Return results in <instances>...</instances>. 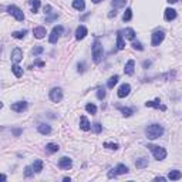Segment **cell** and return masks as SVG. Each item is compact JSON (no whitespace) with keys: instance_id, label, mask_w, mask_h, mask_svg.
<instances>
[{"instance_id":"15","label":"cell","mask_w":182,"mask_h":182,"mask_svg":"<svg viewBox=\"0 0 182 182\" xmlns=\"http://www.w3.org/2000/svg\"><path fill=\"white\" fill-rule=\"evenodd\" d=\"M181 178H182L181 171L174 169V171H169V174H168V179H171V181H178Z\"/></svg>"},{"instance_id":"11","label":"cell","mask_w":182,"mask_h":182,"mask_svg":"<svg viewBox=\"0 0 182 182\" xmlns=\"http://www.w3.org/2000/svg\"><path fill=\"white\" fill-rule=\"evenodd\" d=\"M71 165H73V162H71V159L67 157H63L59 161V168H61V169H70Z\"/></svg>"},{"instance_id":"43","label":"cell","mask_w":182,"mask_h":182,"mask_svg":"<svg viewBox=\"0 0 182 182\" xmlns=\"http://www.w3.org/2000/svg\"><path fill=\"white\" fill-rule=\"evenodd\" d=\"M115 16H117V12H111L108 14V17H115Z\"/></svg>"},{"instance_id":"38","label":"cell","mask_w":182,"mask_h":182,"mask_svg":"<svg viewBox=\"0 0 182 182\" xmlns=\"http://www.w3.org/2000/svg\"><path fill=\"white\" fill-rule=\"evenodd\" d=\"M97 97H98V100H102L105 97V90L104 88H100L98 91H97Z\"/></svg>"},{"instance_id":"10","label":"cell","mask_w":182,"mask_h":182,"mask_svg":"<svg viewBox=\"0 0 182 182\" xmlns=\"http://www.w3.org/2000/svg\"><path fill=\"white\" fill-rule=\"evenodd\" d=\"M130 91H131L130 84H122V86L120 87V90H118V97H120V98H124V97H127L130 94Z\"/></svg>"},{"instance_id":"29","label":"cell","mask_w":182,"mask_h":182,"mask_svg":"<svg viewBox=\"0 0 182 182\" xmlns=\"http://www.w3.org/2000/svg\"><path fill=\"white\" fill-rule=\"evenodd\" d=\"M131 19H133V10L127 9L125 13H124V16H122V20H124V22H130Z\"/></svg>"},{"instance_id":"22","label":"cell","mask_w":182,"mask_h":182,"mask_svg":"<svg viewBox=\"0 0 182 182\" xmlns=\"http://www.w3.org/2000/svg\"><path fill=\"white\" fill-rule=\"evenodd\" d=\"M39 133L47 135V134L51 133V128H50V125H47V124H40V125H39Z\"/></svg>"},{"instance_id":"24","label":"cell","mask_w":182,"mask_h":182,"mask_svg":"<svg viewBox=\"0 0 182 182\" xmlns=\"http://www.w3.org/2000/svg\"><path fill=\"white\" fill-rule=\"evenodd\" d=\"M124 36H125L127 40H134L135 39V31L133 29H125L124 30Z\"/></svg>"},{"instance_id":"16","label":"cell","mask_w":182,"mask_h":182,"mask_svg":"<svg viewBox=\"0 0 182 182\" xmlns=\"http://www.w3.org/2000/svg\"><path fill=\"white\" fill-rule=\"evenodd\" d=\"M145 105H147V107L161 108V110H162V111H165V110H167V107H165V105H161L159 100H157V101H147V102H145Z\"/></svg>"},{"instance_id":"40","label":"cell","mask_w":182,"mask_h":182,"mask_svg":"<svg viewBox=\"0 0 182 182\" xmlns=\"http://www.w3.org/2000/svg\"><path fill=\"white\" fill-rule=\"evenodd\" d=\"M133 47H134L135 50H139V51H142V50H144V47H142V46H141V43H138V41H137V43H134V44H133Z\"/></svg>"},{"instance_id":"6","label":"cell","mask_w":182,"mask_h":182,"mask_svg":"<svg viewBox=\"0 0 182 182\" xmlns=\"http://www.w3.org/2000/svg\"><path fill=\"white\" fill-rule=\"evenodd\" d=\"M64 31V29H63V26H56V27L53 29V31H51V34H50V37H49V41L51 44H56L57 43V40H59V37H60V34Z\"/></svg>"},{"instance_id":"34","label":"cell","mask_w":182,"mask_h":182,"mask_svg":"<svg viewBox=\"0 0 182 182\" xmlns=\"http://www.w3.org/2000/svg\"><path fill=\"white\" fill-rule=\"evenodd\" d=\"M12 36L14 39H23L26 36V30H23V31H14V33H12Z\"/></svg>"},{"instance_id":"9","label":"cell","mask_w":182,"mask_h":182,"mask_svg":"<svg viewBox=\"0 0 182 182\" xmlns=\"http://www.w3.org/2000/svg\"><path fill=\"white\" fill-rule=\"evenodd\" d=\"M27 108V102L26 101H17L14 104H12V110L16 112H23Z\"/></svg>"},{"instance_id":"45","label":"cell","mask_w":182,"mask_h":182,"mask_svg":"<svg viewBox=\"0 0 182 182\" xmlns=\"http://www.w3.org/2000/svg\"><path fill=\"white\" fill-rule=\"evenodd\" d=\"M178 0H168V3H176Z\"/></svg>"},{"instance_id":"42","label":"cell","mask_w":182,"mask_h":182,"mask_svg":"<svg viewBox=\"0 0 182 182\" xmlns=\"http://www.w3.org/2000/svg\"><path fill=\"white\" fill-rule=\"evenodd\" d=\"M155 181H161V182H164V181H167V178H164V176H158V178H155Z\"/></svg>"},{"instance_id":"31","label":"cell","mask_w":182,"mask_h":182,"mask_svg":"<svg viewBox=\"0 0 182 182\" xmlns=\"http://www.w3.org/2000/svg\"><path fill=\"white\" fill-rule=\"evenodd\" d=\"M118 83V75H114V77H111L110 80H108V88H114V86Z\"/></svg>"},{"instance_id":"25","label":"cell","mask_w":182,"mask_h":182,"mask_svg":"<svg viewBox=\"0 0 182 182\" xmlns=\"http://www.w3.org/2000/svg\"><path fill=\"white\" fill-rule=\"evenodd\" d=\"M12 71H13V74H14L17 78H20V77L23 75V68L20 67V65H17V64L13 65V67H12Z\"/></svg>"},{"instance_id":"37","label":"cell","mask_w":182,"mask_h":182,"mask_svg":"<svg viewBox=\"0 0 182 182\" xmlns=\"http://www.w3.org/2000/svg\"><path fill=\"white\" fill-rule=\"evenodd\" d=\"M33 174H34L33 167H26V169H24V175L27 176V178H29V176H31V175H33Z\"/></svg>"},{"instance_id":"46","label":"cell","mask_w":182,"mask_h":182,"mask_svg":"<svg viewBox=\"0 0 182 182\" xmlns=\"http://www.w3.org/2000/svg\"><path fill=\"white\" fill-rule=\"evenodd\" d=\"M93 3H100V2H102V0H91Z\"/></svg>"},{"instance_id":"30","label":"cell","mask_w":182,"mask_h":182,"mask_svg":"<svg viewBox=\"0 0 182 182\" xmlns=\"http://www.w3.org/2000/svg\"><path fill=\"white\" fill-rule=\"evenodd\" d=\"M120 111L122 112L124 117H131L133 115V110L131 108H127V107H120Z\"/></svg>"},{"instance_id":"14","label":"cell","mask_w":182,"mask_h":182,"mask_svg":"<svg viewBox=\"0 0 182 182\" xmlns=\"http://www.w3.org/2000/svg\"><path fill=\"white\" fill-rule=\"evenodd\" d=\"M33 34H34V37H36V39H43L44 36L47 34L46 27H41V26H40V27H36L33 30Z\"/></svg>"},{"instance_id":"20","label":"cell","mask_w":182,"mask_h":182,"mask_svg":"<svg viewBox=\"0 0 182 182\" xmlns=\"http://www.w3.org/2000/svg\"><path fill=\"white\" fill-rule=\"evenodd\" d=\"M124 47H125V43H124V39H122V33L118 31V33H117V49L122 50Z\"/></svg>"},{"instance_id":"13","label":"cell","mask_w":182,"mask_h":182,"mask_svg":"<svg viewBox=\"0 0 182 182\" xmlns=\"http://www.w3.org/2000/svg\"><path fill=\"white\" fill-rule=\"evenodd\" d=\"M86 36H87V29L84 26H78L77 30H75V39L77 40H83Z\"/></svg>"},{"instance_id":"4","label":"cell","mask_w":182,"mask_h":182,"mask_svg":"<svg viewBox=\"0 0 182 182\" xmlns=\"http://www.w3.org/2000/svg\"><path fill=\"white\" fill-rule=\"evenodd\" d=\"M7 12H9V14H12L16 20H19V22L24 20V13H23L17 6H9L7 7Z\"/></svg>"},{"instance_id":"21","label":"cell","mask_w":182,"mask_h":182,"mask_svg":"<svg viewBox=\"0 0 182 182\" xmlns=\"http://www.w3.org/2000/svg\"><path fill=\"white\" fill-rule=\"evenodd\" d=\"M31 167H33L34 172H41V171H43V161H41V159H36Z\"/></svg>"},{"instance_id":"7","label":"cell","mask_w":182,"mask_h":182,"mask_svg":"<svg viewBox=\"0 0 182 182\" xmlns=\"http://www.w3.org/2000/svg\"><path fill=\"white\" fill-rule=\"evenodd\" d=\"M50 98L53 102H60L63 100V90L61 88H53L50 91Z\"/></svg>"},{"instance_id":"12","label":"cell","mask_w":182,"mask_h":182,"mask_svg":"<svg viewBox=\"0 0 182 182\" xmlns=\"http://www.w3.org/2000/svg\"><path fill=\"white\" fill-rule=\"evenodd\" d=\"M134 68H135V63H134V60H128L127 64H125V67H124V73H125L127 75H133Z\"/></svg>"},{"instance_id":"17","label":"cell","mask_w":182,"mask_h":182,"mask_svg":"<svg viewBox=\"0 0 182 182\" xmlns=\"http://www.w3.org/2000/svg\"><path fill=\"white\" fill-rule=\"evenodd\" d=\"M80 128L83 131H88L90 128H91V124L88 122V120H87L86 117H81L80 118Z\"/></svg>"},{"instance_id":"41","label":"cell","mask_w":182,"mask_h":182,"mask_svg":"<svg viewBox=\"0 0 182 182\" xmlns=\"http://www.w3.org/2000/svg\"><path fill=\"white\" fill-rule=\"evenodd\" d=\"M117 175V172H115V169H111L110 172H108V178H112V176Z\"/></svg>"},{"instance_id":"28","label":"cell","mask_w":182,"mask_h":182,"mask_svg":"<svg viewBox=\"0 0 182 182\" xmlns=\"http://www.w3.org/2000/svg\"><path fill=\"white\" fill-rule=\"evenodd\" d=\"M46 151L50 152V154L57 152V151H59V145H56V144H47L46 145Z\"/></svg>"},{"instance_id":"27","label":"cell","mask_w":182,"mask_h":182,"mask_svg":"<svg viewBox=\"0 0 182 182\" xmlns=\"http://www.w3.org/2000/svg\"><path fill=\"white\" fill-rule=\"evenodd\" d=\"M127 3V0H112L111 4L112 7H115V9H120V7H124Z\"/></svg>"},{"instance_id":"19","label":"cell","mask_w":182,"mask_h":182,"mask_svg":"<svg viewBox=\"0 0 182 182\" xmlns=\"http://www.w3.org/2000/svg\"><path fill=\"white\" fill-rule=\"evenodd\" d=\"M175 17H176V12L174 9H167V10H165V20L171 22V20H174Z\"/></svg>"},{"instance_id":"44","label":"cell","mask_w":182,"mask_h":182,"mask_svg":"<svg viewBox=\"0 0 182 182\" xmlns=\"http://www.w3.org/2000/svg\"><path fill=\"white\" fill-rule=\"evenodd\" d=\"M149 65H151V63H149V61H145V63H144V67H145V68L149 67Z\"/></svg>"},{"instance_id":"23","label":"cell","mask_w":182,"mask_h":182,"mask_svg":"<svg viewBox=\"0 0 182 182\" xmlns=\"http://www.w3.org/2000/svg\"><path fill=\"white\" fill-rule=\"evenodd\" d=\"M147 165H148V159H147V158H139L135 162V167L138 168V169H142V168H145Z\"/></svg>"},{"instance_id":"3","label":"cell","mask_w":182,"mask_h":182,"mask_svg":"<svg viewBox=\"0 0 182 182\" xmlns=\"http://www.w3.org/2000/svg\"><path fill=\"white\" fill-rule=\"evenodd\" d=\"M148 148H151L155 159H158V161L165 159V157H167V151H165V148H162V147H157V145H148Z\"/></svg>"},{"instance_id":"32","label":"cell","mask_w":182,"mask_h":182,"mask_svg":"<svg viewBox=\"0 0 182 182\" xmlns=\"http://www.w3.org/2000/svg\"><path fill=\"white\" fill-rule=\"evenodd\" d=\"M86 111L90 112V114H96V112H97V107L94 104H87L86 105Z\"/></svg>"},{"instance_id":"26","label":"cell","mask_w":182,"mask_h":182,"mask_svg":"<svg viewBox=\"0 0 182 182\" xmlns=\"http://www.w3.org/2000/svg\"><path fill=\"white\" fill-rule=\"evenodd\" d=\"M115 172H117V175H124V174L128 172V168H127L124 164H120V165H117V168H115Z\"/></svg>"},{"instance_id":"5","label":"cell","mask_w":182,"mask_h":182,"mask_svg":"<svg viewBox=\"0 0 182 182\" xmlns=\"http://www.w3.org/2000/svg\"><path fill=\"white\" fill-rule=\"evenodd\" d=\"M164 37H165V33H164L162 30H155L154 33H152V40H151V44L154 47L159 46L161 43L164 41Z\"/></svg>"},{"instance_id":"2","label":"cell","mask_w":182,"mask_h":182,"mask_svg":"<svg viewBox=\"0 0 182 182\" xmlns=\"http://www.w3.org/2000/svg\"><path fill=\"white\" fill-rule=\"evenodd\" d=\"M102 56H104V50H102L101 43L97 40L96 43H94V46H93V60H94V63H96V64L101 63Z\"/></svg>"},{"instance_id":"18","label":"cell","mask_w":182,"mask_h":182,"mask_svg":"<svg viewBox=\"0 0 182 182\" xmlns=\"http://www.w3.org/2000/svg\"><path fill=\"white\" fill-rule=\"evenodd\" d=\"M73 7H74L75 10L83 12V10L86 9V2H84V0H74V2H73Z\"/></svg>"},{"instance_id":"1","label":"cell","mask_w":182,"mask_h":182,"mask_svg":"<svg viewBox=\"0 0 182 182\" xmlns=\"http://www.w3.org/2000/svg\"><path fill=\"white\" fill-rule=\"evenodd\" d=\"M145 134H147V137H148L149 139H157L164 134V128L159 124H152V125H149L148 128L145 130Z\"/></svg>"},{"instance_id":"35","label":"cell","mask_w":182,"mask_h":182,"mask_svg":"<svg viewBox=\"0 0 182 182\" xmlns=\"http://www.w3.org/2000/svg\"><path fill=\"white\" fill-rule=\"evenodd\" d=\"M104 148L108 149H118V144H112V142H104Z\"/></svg>"},{"instance_id":"39","label":"cell","mask_w":182,"mask_h":182,"mask_svg":"<svg viewBox=\"0 0 182 182\" xmlns=\"http://www.w3.org/2000/svg\"><path fill=\"white\" fill-rule=\"evenodd\" d=\"M41 53H43V47H36V49L33 50L34 56H39V54H41Z\"/></svg>"},{"instance_id":"8","label":"cell","mask_w":182,"mask_h":182,"mask_svg":"<svg viewBox=\"0 0 182 182\" xmlns=\"http://www.w3.org/2000/svg\"><path fill=\"white\" fill-rule=\"evenodd\" d=\"M23 59V51L20 49H14L12 51V61L14 63V64H17V63H20Z\"/></svg>"},{"instance_id":"33","label":"cell","mask_w":182,"mask_h":182,"mask_svg":"<svg viewBox=\"0 0 182 182\" xmlns=\"http://www.w3.org/2000/svg\"><path fill=\"white\" fill-rule=\"evenodd\" d=\"M31 7H33V13H37L39 7H40V0H33L31 2Z\"/></svg>"},{"instance_id":"36","label":"cell","mask_w":182,"mask_h":182,"mask_svg":"<svg viewBox=\"0 0 182 182\" xmlns=\"http://www.w3.org/2000/svg\"><path fill=\"white\" fill-rule=\"evenodd\" d=\"M93 130H94V133L96 134H100L102 131V125L100 122H96V124H93Z\"/></svg>"}]
</instances>
